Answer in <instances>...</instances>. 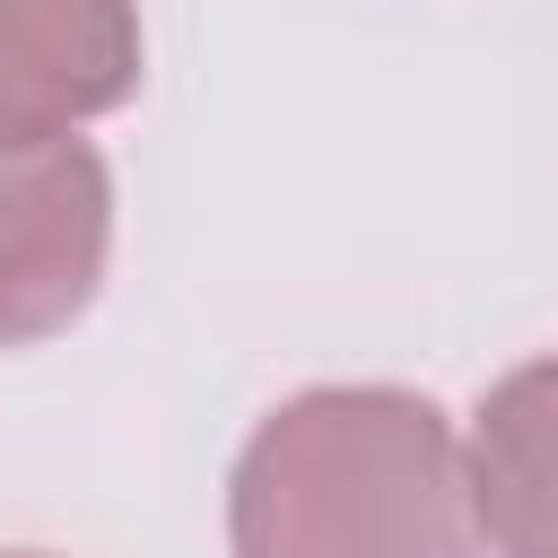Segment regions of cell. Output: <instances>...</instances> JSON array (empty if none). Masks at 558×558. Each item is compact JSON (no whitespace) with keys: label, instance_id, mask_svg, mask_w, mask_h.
<instances>
[{"label":"cell","instance_id":"cell-1","mask_svg":"<svg viewBox=\"0 0 558 558\" xmlns=\"http://www.w3.org/2000/svg\"><path fill=\"white\" fill-rule=\"evenodd\" d=\"M235 558H480L453 418L401 384H314L279 401L227 480Z\"/></svg>","mask_w":558,"mask_h":558},{"label":"cell","instance_id":"cell-2","mask_svg":"<svg viewBox=\"0 0 558 558\" xmlns=\"http://www.w3.org/2000/svg\"><path fill=\"white\" fill-rule=\"evenodd\" d=\"M113 253V174L78 131L0 140V349L70 331Z\"/></svg>","mask_w":558,"mask_h":558},{"label":"cell","instance_id":"cell-3","mask_svg":"<svg viewBox=\"0 0 558 558\" xmlns=\"http://www.w3.org/2000/svg\"><path fill=\"white\" fill-rule=\"evenodd\" d=\"M140 70V0H0V140L122 113Z\"/></svg>","mask_w":558,"mask_h":558},{"label":"cell","instance_id":"cell-4","mask_svg":"<svg viewBox=\"0 0 558 558\" xmlns=\"http://www.w3.org/2000/svg\"><path fill=\"white\" fill-rule=\"evenodd\" d=\"M471 506L488 558H558V357L488 384L471 418Z\"/></svg>","mask_w":558,"mask_h":558},{"label":"cell","instance_id":"cell-5","mask_svg":"<svg viewBox=\"0 0 558 558\" xmlns=\"http://www.w3.org/2000/svg\"><path fill=\"white\" fill-rule=\"evenodd\" d=\"M0 558H44V549H0Z\"/></svg>","mask_w":558,"mask_h":558}]
</instances>
